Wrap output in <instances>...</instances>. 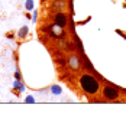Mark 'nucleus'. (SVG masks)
Wrapping results in <instances>:
<instances>
[{
	"mask_svg": "<svg viewBox=\"0 0 126 127\" xmlns=\"http://www.w3.org/2000/svg\"><path fill=\"white\" fill-rule=\"evenodd\" d=\"M80 87L83 88V91L86 94L94 95L99 93V88H100V82L99 79L93 77L91 74H83L80 77Z\"/></svg>",
	"mask_w": 126,
	"mask_h": 127,
	"instance_id": "f257e3e1",
	"label": "nucleus"
},
{
	"mask_svg": "<svg viewBox=\"0 0 126 127\" xmlns=\"http://www.w3.org/2000/svg\"><path fill=\"white\" fill-rule=\"evenodd\" d=\"M103 97L109 101H115L120 97V91H119V88L113 87V85H106L103 88Z\"/></svg>",
	"mask_w": 126,
	"mask_h": 127,
	"instance_id": "f03ea898",
	"label": "nucleus"
},
{
	"mask_svg": "<svg viewBox=\"0 0 126 127\" xmlns=\"http://www.w3.org/2000/svg\"><path fill=\"white\" fill-rule=\"evenodd\" d=\"M67 62H68V66H70L72 71H77V69H80V66H81V59L77 55L68 56V61Z\"/></svg>",
	"mask_w": 126,
	"mask_h": 127,
	"instance_id": "7ed1b4c3",
	"label": "nucleus"
},
{
	"mask_svg": "<svg viewBox=\"0 0 126 127\" xmlns=\"http://www.w3.org/2000/svg\"><path fill=\"white\" fill-rule=\"evenodd\" d=\"M54 22H55L57 26H60V28H64L65 25H67V16L64 15V13H57L55 15V19H54Z\"/></svg>",
	"mask_w": 126,
	"mask_h": 127,
	"instance_id": "20e7f679",
	"label": "nucleus"
},
{
	"mask_svg": "<svg viewBox=\"0 0 126 127\" xmlns=\"http://www.w3.org/2000/svg\"><path fill=\"white\" fill-rule=\"evenodd\" d=\"M61 91H63V90H61V87H58V85H52V87H51V93L54 95H60Z\"/></svg>",
	"mask_w": 126,
	"mask_h": 127,
	"instance_id": "39448f33",
	"label": "nucleus"
},
{
	"mask_svg": "<svg viewBox=\"0 0 126 127\" xmlns=\"http://www.w3.org/2000/svg\"><path fill=\"white\" fill-rule=\"evenodd\" d=\"M13 87L16 88V90H19V91H23L25 90V87H23V84L17 79V81H15V84H13Z\"/></svg>",
	"mask_w": 126,
	"mask_h": 127,
	"instance_id": "423d86ee",
	"label": "nucleus"
},
{
	"mask_svg": "<svg viewBox=\"0 0 126 127\" xmlns=\"http://www.w3.org/2000/svg\"><path fill=\"white\" fill-rule=\"evenodd\" d=\"M17 35H19V38H25V36L28 35V28H26V26H23V28L19 31V33H17Z\"/></svg>",
	"mask_w": 126,
	"mask_h": 127,
	"instance_id": "0eeeda50",
	"label": "nucleus"
},
{
	"mask_svg": "<svg viewBox=\"0 0 126 127\" xmlns=\"http://www.w3.org/2000/svg\"><path fill=\"white\" fill-rule=\"evenodd\" d=\"M25 7H26V10H32L33 9V0H26Z\"/></svg>",
	"mask_w": 126,
	"mask_h": 127,
	"instance_id": "6e6552de",
	"label": "nucleus"
},
{
	"mask_svg": "<svg viewBox=\"0 0 126 127\" xmlns=\"http://www.w3.org/2000/svg\"><path fill=\"white\" fill-rule=\"evenodd\" d=\"M84 62H86V68H87V69H93V68H91V65H90V62H88V59H87V58H84Z\"/></svg>",
	"mask_w": 126,
	"mask_h": 127,
	"instance_id": "1a4fd4ad",
	"label": "nucleus"
},
{
	"mask_svg": "<svg viewBox=\"0 0 126 127\" xmlns=\"http://www.w3.org/2000/svg\"><path fill=\"white\" fill-rule=\"evenodd\" d=\"M57 62L61 64V65H64V64H65V61H64V58H58V59H57Z\"/></svg>",
	"mask_w": 126,
	"mask_h": 127,
	"instance_id": "9d476101",
	"label": "nucleus"
},
{
	"mask_svg": "<svg viewBox=\"0 0 126 127\" xmlns=\"http://www.w3.org/2000/svg\"><path fill=\"white\" fill-rule=\"evenodd\" d=\"M33 101H35V100H33L32 97H28V98H26V103H33Z\"/></svg>",
	"mask_w": 126,
	"mask_h": 127,
	"instance_id": "9b49d317",
	"label": "nucleus"
}]
</instances>
